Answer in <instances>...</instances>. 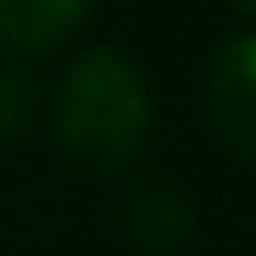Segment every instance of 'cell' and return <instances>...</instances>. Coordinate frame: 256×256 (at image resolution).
<instances>
[{
	"label": "cell",
	"mask_w": 256,
	"mask_h": 256,
	"mask_svg": "<svg viewBox=\"0 0 256 256\" xmlns=\"http://www.w3.org/2000/svg\"><path fill=\"white\" fill-rule=\"evenodd\" d=\"M46 114L40 80L23 63H0V142H18L34 131V120Z\"/></svg>",
	"instance_id": "5b68a950"
},
{
	"label": "cell",
	"mask_w": 256,
	"mask_h": 256,
	"mask_svg": "<svg viewBox=\"0 0 256 256\" xmlns=\"http://www.w3.org/2000/svg\"><path fill=\"white\" fill-rule=\"evenodd\" d=\"M126 234L137 239L142 250H176L194 239V205L188 194L171 182V176H142L137 188L126 194Z\"/></svg>",
	"instance_id": "277c9868"
},
{
	"label": "cell",
	"mask_w": 256,
	"mask_h": 256,
	"mask_svg": "<svg viewBox=\"0 0 256 256\" xmlns=\"http://www.w3.org/2000/svg\"><path fill=\"white\" fill-rule=\"evenodd\" d=\"M97 0H0V63H40L63 52L86 23Z\"/></svg>",
	"instance_id": "3957f363"
},
{
	"label": "cell",
	"mask_w": 256,
	"mask_h": 256,
	"mask_svg": "<svg viewBox=\"0 0 256 256\" xmlns=\"http://www.w3.org/2000/svg\"><path fill=\"white\" fill-rule=\"evenodd\" d=\"M52 142L86 176H126L154 131V92L137 57L120 46H86L46 97Z\"/></svg>",
	"instance_id": "6da1fadb"
},
{
	"label": "cell",
	"mask_w": 256,
	"mask_h": 256,
	"mask_svg": "<svg viewBox=\"0 0 256 256\" xmlns=\"http://www.w3.org/2000/svg\"><path fill=\"white\" fill-rule=\"evenodd\" d=\"M234 12H245V18H256V0H228Z\"/></svg>",
	"instance_id": "8992f818"
},
{
	"label": "cell",
	"mask_w": 256,
	"mask_h": 256,
	"mask_svg": "<svg viewBox=\"0 0 256 256\" xmlns=\"http://www.w3.org/2000/svg\"><path fill=\"white\" fill-rule=\"evenodd\" d=\"M205 114L234 154L256 160V28L222 40L205 68Z\"/></svg>",
	"instance_id": "7a4b0ae2"
}]
</instances>
